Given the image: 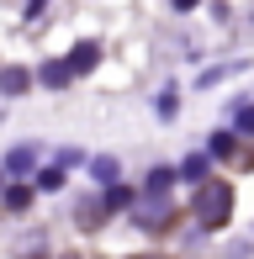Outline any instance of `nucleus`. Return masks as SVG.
<instances>
[{
  "label": "nucleus",
  "instance_id": "nucleus-1",
  "mask_svg": "<svg viewBox=\"0 0 254 259\" xmlns=\"http://www.w3.org/2000/svg\"><path fill=\"white\" fill-rule=\"evenodd\" d=\"M228 211H233V191H228L223 180H217V185H206V191L196 196V217H201L206 228H223V222H228Z\"/></svg>",
  "mask_w": 254,
  "mask_h": 259
},
{
  "label": "nucleus",
  "instance_id": "nucleus-2",
  "mask_svg": "<svg viewBox=\"0 0 254 259\" xmlns=\"http://www.w3.org/2000/svg\"><path fill=\"white\" fill-rule=\"evenodd\" d=\"M0 90H6V96H21V90H27V69H0Z\"/></svg>",
  "mask_w": 254,
  "mask_h": 259
},
{
  "label": "nucleus",
  "instance_id": "nucleus-3",
  "mask_svg": "<svg viewBox=\"0 0 254 259\" xmlns=\"http://www.w3.org/2000/svg\"><path fill=\"white\" fill-rule=\"evenodd\" d=\"M96 64V42H79L74 53H69V74H79V69H90Z\"/></svg>",
  "mask_w": 254,
  "mask_h": 259
},
{
  "label": "nucleus",
  "instance_id": "nucleus-4",
  "mask_svg": "<svg viewBox=\"0 0 254 259\" xmlns=\"http://www.w3.org/2000/svg\"><path fill=\"white\" fill-rule=\"evenodd\" d=\"M43 79H48V85H64V79H69V64H48V69H43Z\"/></svg>",
  "mask_w": 254,
  "mask_h": 259
},
{
  "label": "nucleus",
  "instance_id": "nucleus-5",
  "mask_svg": "<svg viewBox=\"0 0 254 259\" xmlns=\"http://www.w3.org/2000/svg\"><path fill=\"white\" fill-rule=\"evenodd\" d=\"M37 185H43V191H59L64 175H59V169H43V175H37Z\"/></svg>",
  "mask_w": 254,
  "mask_h": 259
},
{
  "label": "nucleus",
  "instance_id": "nucleus-6",
  "mask_svg": "<svg viewBox=\"0 0 254 259\" xmlns=\"http://www.w3.org/2000/svg\"><path fill=\"white\" fill-rule=\"evenodd\" d=\"M191 6H196V0H175V11H191Z\"/></svg>",
  "mask_w": 254,
  "mask_h": 259
}]
</instances>
